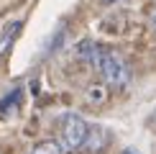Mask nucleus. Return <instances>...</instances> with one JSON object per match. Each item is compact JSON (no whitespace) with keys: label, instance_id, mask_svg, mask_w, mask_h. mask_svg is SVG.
<instances>
[{"label":"nucleus","instance_id":"nucleus-1","mask_svg":"<svg viewBox=\"0 0 156 154\" xmlns=\"http://www.w3.org/2000/svg\"><path fill=\"white\" fill-rule=\"evenodd\" d=\"M97 72H100L102 82L110 90H126L131 85V69H128L126 59L118 54V51H110V49H97L92 57Z\"/></svg>","mask_w":156,"mask_h":154},{"label":"nucleus","instance_id":"nucleus-2","mask_svg":"<svg viewBox=\"0 0 156 154\" xmlns=\"http://www.w3.org/2000/svg\"><path fill=\"white\" fill-rule=\"evenodd\" d=\"M90 126L82 116L77 113H64L56 123V144L62 152H77L84 149V141H87Z\"/></svg>","mask_w":156,"mask_h":154},{"label":"nucleus","instance_id":"nucleus-3","mask_svg":"<svg viewBox=\"0 0 156 154\" xmlns=\"http://www.w3.org/2000/svg\"><path fill=\"white\" fill-rule=\"evenodd\" d=\"M18 34H21V21H13L8 28L0 34V57L8 54V49H10V44H13V38H16Z\"/></svg>","mask_w":156,"mask_h":154},{"label":"nucleus","instance_id":"nucleus-4","mask_svg":"<svg viewBox=\"0 0 156 154\" xmlns=\"http://www.w3.org/2000/svg\"><path fill=\"white\" fill-rule=\"evenodd\" d=\"M108 141V134L102 131L100 126H90V134H87V141H84V149H92V152H97V149H102V144Z\"/></svg>","mask_w":156,"mask_h":154},{"label":"nucleus","instance_id":"nucleus-5","mask_svg":"<svg viewBox=\"0 0 156 154\" xmlns=\"http://www.w3.org/2000/svg\"><path fill=\"white\" fill-rule=\"evenodd\" d=\"M28 154H62V149H59L56 141H41V144H36Z\"/></svg>","mask_w":156,"mask_h":154},{"label":"nucleus","instance_id":"nucleus-6","mask_svg":"<svg viewBox=\"0 0 156 154\" xmlns=\"http://www.w3.org/2000/svg\"><path fill=\"white\" fill-rule=\"evenodd\" d=\"M123 154H138L136 149H123Z\"/></svg>","mask_w":156,"mask_h":154},{"label":"nucleus","instance_id":"nucleus-7","mask_svg":"<svg viewBox=\"0 0 156 154\" xmlns=\"http://www.w3.org/2000/svg\"><path fill=\"white\" fill-rule=\"evenodd\" d=\"M102 3H115V0H102Z\"/></svg>","mask_w":156,"mask_h":154},{"label":"nucleus","instance_id":"nucleus-8","mask_svg":"<svg viewBox=\"0 0 156 154\" xmlns=\"http://www.w3.org/2000/svg\"><path fill=\"white\" fill-rule=\"evenodd\" d=\"M154 121H156V116H154Z\"/></svg>","mask_w":156,"mask_h":154}]
</instances>
